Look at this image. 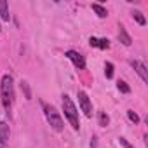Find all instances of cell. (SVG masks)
Instances as JSON below:
<instances>
[{
	"instance_id": "52a82bcc",
	"label": "cell",
	"mask_w": 148,
	"mask_h": 148,
	"mask_svg": "<svg viewBox=\"0 0 148 148\" xmlns=\"http://www.w3.org/2000/svg\"><path fill=\"white\" fill-rule=\"evenodd\" d=\"M11 136V129L7 122H0V148H7V141Z\"/></svg>"
},
{
	"instance_id": "2e32d148",
	"label": "cell",
	"mask_w": 148,
	"mask_h": 148,
	"mask_svg": "<svg viewBox=\"0 0 148 148\" xmlns=\"http://www.w3.org/2000/svg\"><path fill=\"white\" fill-rule=\"evenodd\" d=\"M127 117H129V120H131V122H134V124H138V122H139L138 113H134L132 110H129V112H127Z\"/></svg>"
},
{
	"instance_id": "7a4b0ae2",
	"label": "cell",
	"mask_w": 148,
	"mask_h": 148,
	"mask_svg": "<svg viewBox=\"0 0 148 148\" xmlns=\"http://www.w3.org/2000/svg\"><path fill=\"white\" fill-rule=\"evenodd\" d=\"M61 105H63V112H64V117L68 119V122L71 124V127L79 131L80 129V120H79V112H77V106L75 103L71 101V98L68 94H63L61 96Z\"/></svg>"
},
{
	"instance_id": "30bf717a",
	"label": "cell",
	"mask_w": 148,
	"mask_h": 148,
	"mask_svg": "<svg viewBox=\"0 0 148 148\" xmlns=\"http://www.w3.org/2000/svg\"><path fill=\"white\" fill-rule=\"evenodd\" d=\"M0 18H2L4 21H9V19H11L9 5H7V2H4V0H0Z\"/></svg>"
},
{
	"instance_id": "277c9868",
	"label": "cell",
	"mask_w": 148,
	"mask_h": 148,
	"mask_svg": "<svg viewBox=\"0 0 148 148\" xmlns=\"http://www.w3.org/2000/svg\"><path fill=\"white\" fill-rule=\"evenodd\" d=\"M77 98H79L80 108H82V112L86 113V117H92V103H91L89 96H87L84 91H79V92H77Z\"/></svg>"
},
{
	"instance_id": "d6986e66",
	"label": "cell",
	"mask_w": 148,
	"mask_h": 148,
	"mask_svg": "<svg viewBox=\"0 0 148 148\" xmlns=\"http://www.w3.org/2000/svg\"><path fill=\"white\" fill-rule=\"evenodd\" d=\"M0 32H2V25H0Z\"/></svg>"
},
{
	"instance_id": "ac0fdd59",
	"label": "cell",
	"mask_w": 148,
	"mask_h": 148,
	"mask_svg": "<svg viewBox=\"0 0 148 148\" xmlns=\"http://www.w3.org/2000/svg\"><path fill=\"white\" fill-rule=\"evenodd\" d=\"M21 89H25V92H26V99H32V94H30V89H28L26 82H23V84H21Z\"/></svg>"
},
{
	"instance_id": "8fae6325",
	"label": "cell",
	"mask_w": 148,
	"mask_h": 148,
	"mask_svg": "<svg viewBox=\"0 0 148 148\" xmlns=\"http://www.w3.org/2000/svg\"><path fill=\"white\" fill-rule=\"evenodd\" d=\"M91 7H92V11L98 14V18H106V16H108V11H106L103 5H99V4H92Z\"/></svg>"
},
{
	"instance_id": "9c48e42d",
	"label": "cell",
	"mask_w": 148,
	"mask_h": 148,
	"mask_svg": "<svg viewBox=\"0 0 148 148\" xmlns=\"http://www.w3.org/2000/svg\"><path fill=\"white\" fill-rule=\"evenodd\" d=\"M119 40H120V42H122L124 45H131V44H132V40H131L129 33L125 32L124 25H119Z\"/></svg>"
},
{
	"instance_id": "4fadbf2b",
	"label": "cell",
	"mask_w": 148,
	"mask_h": 148,
	"mask_svg": "<svg viewBox=\"0 0 148 148\" xmlns=\"http://www.w3.org/2000/svg\"><path fill=\"white\" fill-rule=\"evenodd\" d=\"M132 18L138 21V25H141V26H145V25H146V19H145V16H143V12H141V11H132Z\"/></svg>"
},
{
	"instance_id": "5bb4252c",
	"label": "cell",
	"mask_w": 148,
	"mask_h": 148,
	"mask_svg": "<svg viewBox=\"0 0 148 148\" xmlns=\"http://www.w3.org/2000/svg\"><path fill=\"white\" fill-rule=\"evenodd\" d=\"M117 87H119V91L124 92V94H129V92H131V87H129L124 80H119V82H117Z\"/></svg>"
},
{
	"instance_id": "6da1fadb",
	"label": "cell",
	"mask_w": 148,
	"mask_h": 148,
	"mask_svg": "<svg viewBox=\"0 0 148 148\" xmlns=\"http://www.w3.org/2000/svg\"><path fill=\"white\" fill-rule=\"evenodd\" d=\"M0 96H2V105L5 108V112L9 113L12 105H14V80L9 75L2 77V84H0Z\"/></svg>"
},
{
	"instance_id": "7c38bea8",
	"label": "cell",
	"mask_w": 148,
	"mask_h": 148,
	"mask_svg": "<svg viewBox=\"0 0 148 148\" xmlns=\"http://www.w3.org/2000/svg\"><path fill=\"white\" fill-rule=\"evenodd\" d=\"M98 122H99L101 127H106V125L110 124V117H108L105 112H99V113H98Z\"/></svg>"
},
{
	"instance_id": "5b68a950",
	"label": "cell",
	"mask_w": 148,
	"mask_h": 148,
	"mask_svg": "<svg viewBox=\"0 0 148 148\" xmlns=\"http://www.w3.org/2000/svg\"><path fill=\"white\" fill-rule=\"evenodd\" d=\"M73 64H75L79 70H84L86 68V58L80 54V52H77V51H66V54H64Z\"/></svg>"
},
{
	"instance_id": "e0dca14e",
	"label": "cell",
	"mask_w": 148,
	"mask_h": 148,
	"mask_svg": "<svg viewBox=\"0 0 148 148\" xmlns=\"http://www.w3.org/2000/svg\"><path fill=\"white\" fill-rule=\"evenodd\" d=\"M119 143H120L122 146H125V148H134V146H132V145L125 139V138H119Z\"/></svg>"
},
{
	"instance_id": "9a60e30c",
	"label": "cell",
	"mask_w": 148,
	"mask_h": 148,
	"mask_svg": "<svg viewBox=\"0 0 148 148\" xmlns=\"http://www.w3.org/2000/svg\"><path fill=\"white\" fill-rule=\"evenodd\" d=\"M105 75H106V79L113 77V64L112 63H105Z\"/></svg>"
},
{
	"instance_id": "ba28073f",
	"label": "cell",
	"mask_w": 148,
	"mask_h": 148,
	"mask_svg": "<svg viewBox=\"0 0 148 148\" xmlns=\"http://www.w3.org/2000/svg\"><path fill=\"white\" fill-rule=\"evenodd\" d=\"M89 44H91V47H98V49H108V47H110L108 38H96V37H91V38H89Z\"/></svg>"
},
{
	"instance_id": "8992f818",
	"label": "cell",
	"mask_w": 148,
	"mask_h": 148,
	"mask_svg": "<svg viewBox=\"0 0 148 148\" xmlns=\"http://www.w3.org/2000/svg\"><path fill=\"white\" fill-rule=\"evenodd\" d=\"M131 66L136 70V73L141 77V80H143L145 84H148V71H146V66H145L141 61H138V59H132V61H131Z\"/></svg>"
},
{
	"instance_id": "3957f363",
	"label": "cell",
	"mask_w": 148,
	"mask_h": 148,
	"mask_svg": "<svg viewBox=\"0 0 148 148\" xmlns=\"http://www.w3.org/2000/svg\"><path fill=\"white\" fill-rule=\"evenodd\" d=\"M44 113H45V119H47V122L51 124V127H52L54 131L61 132L64 125H63V119H61L59 112H58L54 106H51V105L44 103Z\"/></svg>"
}]
</instances>
